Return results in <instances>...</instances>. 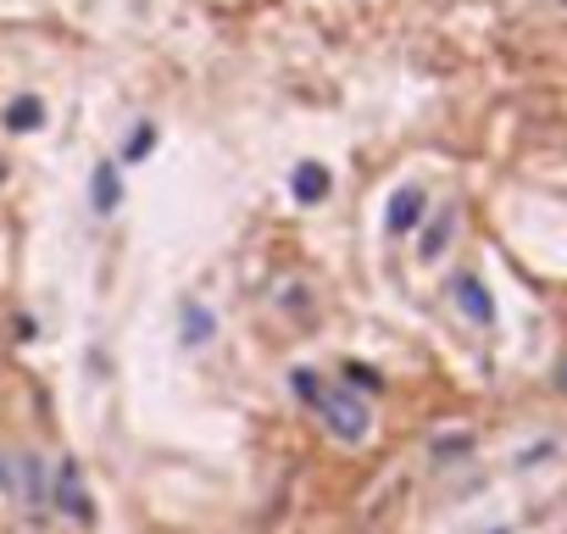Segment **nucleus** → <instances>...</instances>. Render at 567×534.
I'll return each mask as SVG.
<instances>
[{
	"instance_id": "1",
	"label": "nucleus",
	"mask_w": 567,
	"mask_h": 534,
	"mask_svg": "<svg viewBox=\"0 0 567 534\" xmlns=\"http://www.w3.org/2000/svg\"><path fill=\"white\" fill-rule=\"evenodd\" d=\"M318 418H323V429L340 440V445H362L368 434H373V401L362 396V390H323V401H318Z\"/></svg>"
},
{
	"instance_id": "2",
	"label": "nucleus",
	"mask_w": 567,
	"mask_h": 534,
	"mask_svg": "<svg viewBox=\"0 0 567 534\" xmlns=\"http://www.w3.org/2000/svg\"><path fill=\"white\" fill-rule=\"evenodd\" d=\"M51 506L68 517V523H95V495L84 484V468L79 456H62L56 473H51Z\"/></svg>"
},
{
	"instance_id": "3",
	"label": "nucleus",
	"mask_w": 567,
	"mask_h": 534,
	"mask_svg": "<svg viewBox=\"0 0 567 534\" xmlns=\"http://www.w3.org/2000/svg\"><path fill=\"white\" fill-rule=\"evenodd\" d=\"M423 217H429V195H423V184H401V189L390 195V206H384V228H390V234H417Z\"/></svg>"
},
{
	"instance_id": "4",
	"label": "nucleus",
	"mask_w": 567,
	"mask_h": 534,
	"mask_svg": "<svg viewBox=\"0 0 567 534\" xmlns=\"http://www.w3.org/2000/svg\"><path fill=\"white\" fill-rule=\"evenodd\" d=\"M329 189H334V173H329L323 162H296V173H290V195H296L301 206H323Z\"/></svg>"
},
{
	"instance_id": "5",
	"label": "nucleus",
	"mask_w": 567,
	"mask_h": 534,
	"mask_svg": "<svg viewBox=\"0 0 567 534\" xmlns=\"http://www.w3.org/2000/svg\"><path fill=\"white\" fill-rule=\"evenodd\" d=\"M451 296H456V307H462V318H467V324H484V329L495 324V301H489V290H484V279H478V274H462Z\"/></svg>"
},
{
	"instance_id": "6",
	"label": "nucleus",
	"mask_w": 567,
	"mask_h": 534,
	"mask_svg": "<svg viewBox=\"0 0 567 534\" xmlns=\"http://www.w3.org/2000/svg\"><path fill=\"white\" fill-rule=\"evenodd\" d=\"M0 123H7V134H40V123H45V101H40V95H12L7 112H0Z\"/></svg>"
},
{
	"instance_id": "7",
	"label": "nucleus",
	"mask_w": 567,
	"mask_h": 534,
	"mask_svg": "<svg viewBox=\"0 0 567 534\" xmlns=\"http://www.w3.org/2000/svg\"><path fill=\"white\" fill-rule=\"evenodd\" d=\"M90 201H95V212H117V201H123V173H117V162H101V167H95Z\"/></svg>"
},
{
	"instance_id": "8",
	"label": "nucleus",
	"mask_w": 567,
	"mask_h": 534,
	"mask_svg": "<svg viewBox=\"0 0 567 534\" xmlns=\"http://www.w3.org/2000/svg\"><path fill=\"white\" fill-rule=\"evenodd\" d=\"M178 335H184V346H206V340L217 335V312L200 307V301H189V307L178 312Z\"/></svg>"
},
{
	"instance_id": "9",
	"label": "nucleus",
	"mask_w": 567,
	"mask_h": 534,
	"mask_svg": "<svg viewBox=\"0 0 567 534\" xmlns=\"http://www.w3.org/2000/svg\"><path fill=\"white\" fill-rule=\"evenodd\" d=\"M423 223H429V217H423ZM451 234H456V217H451V212H440V217H434V223L423 228V239H417V256H423V261H434V256H445V245H451Z\"/></svg>"
},
{
	"instance_id": "10",
	"label": "nucleus",
	"mask_w": 567,
	"mask_h": 534,
	"mask_svg": "<svg viewBox=\"0 0 567 534\" xmlns=\"http://www.w3.org/2000/svg\"><path fill=\"white\" fill-rule=\"evenodd\" d=\"M290 390H296V401H301V407H312V412H318V401H323V390H329V384H323V373H318V368H290Z\"/></svg>"
},
{
	"instance_id": "11",
	"label": "nucleus",
	"mask_w": 567,
	"mask_h": 534,
	"mask_svg": "<svg viewBox=\"0 0 567 534\" xmlns=\"http://www.w3.org/2000/svg\"><path fill=\"white\" fill-rule=\"evenodd\" d=\"M156 151V123H134V140H123V162H145Z\"/></svg>"
},
{
	"instance_id": "12",
	"label": "nucleus",
	"mask_w": 567,
	"mask_h": 534,
	"mask_svg": "<svg viewBox=\"0 0 567 534\" xmlns=\"http://www.w3.org/2000/svg\"><path fill=\"white\" fill-rule=\"evenodd\" d=\"M12 495H18V456L0 451V501H12Z\"/></svg>"
},
{
	"instance_id": "13",
	"label": "nucleus",
	"mask_w": 567,
	"mask_h": 534,
	"mask_svg": "<svg viewBox=\"0 0 567 534\" xmlns=\"http://www.w3.org/2000/svg\"><path fill=\"white\" fill-rule=\"evenodd\" d=\"M346 384H362V390H379V373H373V368H346Z\"/></svg>"
},
{
	"instance_id": "14",
	"label": "nucleus",
	"mask_w": 567,
	"mask_h": 534,
	"mask_svg": "<svg viewBox=\"0 0 567 534\" xmlns=\"http://www.w3.org/2000/svg\"><path fill=\"white\" fill-rule=\"evenodd\" d=\"M0 178H7V162H0Z\"/></svg>"
}]
</instances>
